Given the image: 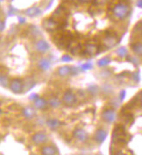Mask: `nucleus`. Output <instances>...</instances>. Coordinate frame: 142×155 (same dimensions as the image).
Listing matches in <instances>:
<instances>
[{"mask_svg": "<svg viewBox=\"0 0 142 155\" xmlns=\"http://www.w3.org/2000/svg\"><path fill=\"white\" fill-rule=\"evenodd\" d=\"M32 140L33 144H35L37 146L44 145L45 143H46L48 141V136L43 132H38L32 135Z\"/></svg>", "mask_w": 142, "mask_h": 155, "instance_id": "obj_6", "label": "nucleus"}, {"mask_svg": "<svg viewBox=\"0 0 142 155\" xmlns=\"http://www.w3.org/2000/svg\"><path fill=\"white\" fill-rule=\"evenodd\" d=\"M107 136H108V133L106 130L102 128H99L95 132L94 135H93V140L97 144L101 145L102 143H104V141L107 138Z\"/></svg>", "mask_w": 142, "mask_h": 155, "instance_id": "obj_9", "label": "nucleus"}, {"mask_svg": "<svg viewBox=\"0 0 142 155\" xmlns=\"http://www.w3.org/2000/svg\"><path fill=\"white\" fill-rule=\"evenodd\" d=\"M38 68L43 71V72H46L50 69L51 67V61L48 59H46V58H43L41 59L38 62Z\"/></svg>", "mask_w": 142, "mask_h": 155, "instance_id": "obj_16", "label": "nucleus"}, {"mask_svg": "<svg viewBox=\"0 0 142 155\" xmlns=\"http://www.w3.org/2000/svg\"><path fill=\"white\" fill-rule=\"evenodd\" d=\"M38 97V94L33 93V94H32V95L30 96V99H31V100H35V99H36Z\"/></svg>", "mask_w": 142, "mask_h": 155, "instance_id": "obj_33", "label": "nucleus"}, {"mask_svg": "<svg viewBox=\"0 0 142 155\" xmlns=\"http://www.w3.org/2000/svg\"><path fill=\"white\" fill-rule=\"evenodd\" d=\"M59 154V151L57 146L48 145V146H44L41 148V154L43 155H56Z\"/></svg>", "mask_w": 142, "mask_h": 155, "instance_id": "obj_11", "label": "nucleus"}, {"mask_svg": "<svg viewBox=\"0 0 142 155\" xmlns=\"http://www.w3.org/2000/svg\"><path fill=\"white\" fill-rule=\"evenodd\" d=\"M9 78L5 75H0V85H3L4 87H8L9 86Z\"/></svg>", "mask_w": 142, "mask_h": 155, "instance_id": "obj_26", "label": "nucleus"}, {"mask_svg": "<svg viewBox=\"0 0 142 155\" xmlns=\"http://www.w3.org/2000/svg\"><path fill=\"white\" fill-rule=\"evenodd\" d=\"M92 68H93V64L91 62H87L85 63V64H81V66H80V69H82L83 71L90 70V69H92Z\"/></svg>", "mask_w": 142, "mask_h": 155, "instance_id": "obj_27", "label": "nucleus"}, {"mask_svg": "<svg viewBox=\"0 0 142 155\" xmlns=\"http://www.w3.org/2000/svg\"><path fill=\"white\" fill-rule=\"evenodd\" d=\"M72 136L75 140L81 142V143L86 142L89 139V136H88L87 133L82 128H76L72 132Z\"/></svg>", "mask_w": 142, "mask_h": 155, "instance_id": "obj_5", "label": "nucleus"}, {"mask_svg": "<svg viewBox=\"0 0 142 155\" xmlns=\"http://www.w3.org/2000/svg\"><path fill=\"white\" fill-rule=\"evenodd\" d=\"M61 124L62 122L55 118H51L46 120V125L51 130H57L61 125Z\"/></svg>", "mask_w": 142, "mask_h": 155, "instance_id": "obj_13", "label": "nucleus"}, {"mask_svg": "<svg viewBox=\"0 0 142 155\" xmlns=\"http://www.w3.org/2000/svg\"><path fill=\"white\" fill-rule=\"evenodd\" d=\"M117 38L115 36H113L112 34H107L106 37L103 39L102 41V44L103 46L106 48H112V47H114L117 45Z\"/></svg>", "mask_w": 142, "mask_h": 155, "instance_id": "obj_10", "label": "nucleus"}, {"mask_svg": "<svg viewBox=\"0 0 142 155\" xmlns=\"http://www.w3.org/2000/svg\"><path fill=\"white\" fill-rule=\"evenodd\" d=\"M42 13V11L39 9V7L38 6H32L30 7L29 9H27L25 11V14L30 17H38Z\"/></svg>", "mask_w": 142, "mask_h": 155, "instance_id": "obj_14", "label": "nucleus"}, {"mask_svg": "<svg viewBox=\"0 0 142 155\" xmlns=\"http://www.w3.org/2000/svg\"><path fill=\"white\" fill-rule=\"evenodd\" d=\"M58 74L60 77H67L71 74V66L69 65H63L59 67L58 69Z\"/></svg>", "mask_w": 142, "mask_h": 155, "instance_id": "obj_17", "label": "nucleus"}, {"mask_svg": "<svg viewBox=\"0 0 142 155\" xmlns=\"http://www.w3.org/2000/svg\"><path fill=\"white\" fill-rule=\"evenodd\" d=\"M78 101V98L77 95L73 93V91L72 89H69L67 91H65L62 98V102L63 104L67 106V107H71L72 106H74Z\"/></svg>", "mask_w": 142, "mask_h": 155, "instance_id": "obj_2", "label": "nucleus"}, {"mask_svg": "<svg viewBox=\"0 0 142 155\" xmlns=\"http://www.w3.org/2000/svg\"><path fill=\"white\" fill-rule=\"evenodd\" d=\"M87 93H89L90 95H92V96H96L99 93V88L96 85H91L87 88Z\"/></svg>", "mask_w": 142, "mask_h": 155, "instance_id": "obj_21", "label": "nucleus"}, {"mask_svg": "<svg viewBox=\"0 0 142 155\" xmlns=\"http://www.w3.org/2000/svg\"><path fill=\"white\" fill-rule=\"evenodd\" d=\"M79 73V70L77 67H71V74L70 75H74L76 76Z\"/></svg>", "mask_w": 142, "mask_h": 155, "instance_id": "obj_30", "label": "nucleus"}, {"mask_svg": "<svg viewBox=\"0 0 142 155\" xmlns=\"http://www.w3.org/2000/svg\"><path fill=\"white\" fill-rule=\"evenodd\" d=\"M19 19H20V23H25V19L23 18V17H19Z\"/></svg>", "mask_w": 142, "mask_h": 155, "instance_id": "obj_36", "label": "nucleus"}, {"mask_svg": "<svg viewBox=\"0 0 142 155\" xmlns=\"http://www.w3.org/2000/svg\"><path fill=\"white\" fill-rule=\"evenodd\" d=\"M129 13H130V9L128 5L123 3L117 4L112 9V14L119 20L126 19L129 15Z\"/></svg>", "mask_w": 142, "mask_h": 155, "instance_id": "obj_1", "label": "nucleus"}, {"mask_svg": "<svg viewBox=\"0 0 142 155\" xmlns=\"http://www.w3.org/2000/svg\"><path fill=\"white\" fill-rule=\"evenodd\" d=\"M22 112H23V115L28 120L33 119L36 116V111L32 107H26V108L23 109Z\"/></svg>", "mask_w": 142, "mask_h": 155, "instance_id": "obj_19", "label": "nucleus"}, {"mask_svg": "<svg viewBox=\"0 0 142 155\" xmlns=\"http://www.w3.org/2000/svg\"><path fill=\"white\" fill-rule=\"evenodd\" d=\"M136 5L139 7V8H141L142 7V0H137L136 1Z\"/></svg>", "mask_w": 142, "mask_h": 155, "instance_id": "obj_34", "label": "nucleus"}, {"mask_svg": "<svg viewBox=\"0 0 142 155\" xmlns=\"http://www.w3.org/2000/svg\"><path fill=\"white\" fill-rule=\"evenodd\" d=\"M84 51L87 55L93 56V55H95L99 52V47L97 46L96 45H93V44H86Z\"/></svg>", "mask_w": 142, "mask_h": 155, "instance_id": "obj_15", "label": "nucleus"}, {"mask_svg": "<svg viewBox=\"0 0 142 155\" xmlns=\"http://www.w3.org/2000/svg\"><path fill=\"white\" fill-rule=\"evenodd\" d=\"M34 49L39 53H46L50 50V45L44 39H38L34 44Z\"/></svg>", "mask_w": 142, "mask_h": 155, "instance_id": "obj_8", "label": "nucleus"}, {"mask_svg": "<svg viewBox=\"0 0 142 155\" xmlns=\"http://www.w3.org/2000/svg\"><path fill=\"white\" fill-rule=\"evenodd\" d=\"M72 60V58L70 55H67V54L63 55V57L61 58V61L62 62H71Z\"/></svg>", "mask_w": 142, "mask_h": 155, "instance_id": "obj_29", "label": "nucleus"}, {"mask_svg": "<svg viewBox=\"0 0 142 155\" xmlns=\"http://www.w3.org/2000/svg\"><path fill=\"white\" fill-rule=\"evenodd\" d=\"M81 47H82L81 45H79L78 46L74 47V48L72 50V53L74 54V55H78V54H79V53H81V51H82Z\"/></svg>", "mask_w": 142, "mask_h": 155, "instance_id": "obj_28", "label": "nucleus"}, {"mask_svg": "<svg viewBox=\"0 0 142 155\" xmlns=\"http://www.w3.org/2000/svg\"><path fill=\"white\" fill-rule=\"evenodd\" d=\"M9 87L12 93H16V94L22 93L23 90H24L23 80L21 78H17L12 79L9 83Z\"/></svg>", "mask_w": 142, "mask_h": 155, "instance_id": "obj_3", "label": "nucleus"}, {"mask_svg": "<svg viewBox=\"0 0 142 155\" xmlns=\"http://www.w3.org/2000/svg\"><path fill=\"white\" fill-rule=\"evenodd\" d=\"M48 103H49V105H50L51 107H53V108H58V107H59L60 105H61L60 100H59L58 98H55V97L50 99V100H49Z\"/></svg>", "mask_w": 142, "mask_h": 155, "instance_id": "obj_23", "label": "nucleus"}, {"mask_svg": "<svg viewBox=\"0 0 142 155\" xmlns=\"http://www.w3.org/2000/svg\"><path fill=\"white\" fill-rule=\"evenodd\" d=\"M116 112L113 109H105L102 112H101V118L102 120L108 123V124H112L116 120Z\"/></svg>", "mask_w": 142, "mask_h": 155, "instance_id": "obj_4", "label": "nucleus"}, {"mask_svg": "<svg viewBox=\"0 0 142 155\" xmlns=\"http://www.w3.org/2000/svg\"><path fill=\"white\" fill-rule=\"evenodd\" d=\"M30 35L32 38H37L38 35H40V31L38 29L37 26H35V25L30 26Z\"/></svg>", "mask_w": 142, "mask_h": 155, "instance_id": "obj_25", "label": "nucleus"}, {"mask_svg": "<svg viewBox=\"0 0 142 155\" xmlns=\"http://www.w3.org/2000/svg\"><path fill=\"white\" fill-rule=\"evenodd\" d=\"M4 29V23L0 20V31H2Z\"/></svg>", "mask_w": 142, "mask_h": 155, "instance_id": "obj_35", "label": "nucleus"}, {"mask_svg": "<svg viewBox=\"0 0 142 155\" xmlns=\"http://www.w3.org/2000/svg\"><path fill=\"white\" fill-rule=\"evenodd\" d=\"M133 79H134L135 82H138L140 80V76H139V73L137 72H134V74H133Z\"/></svg>", "mask_w": 142, "mask_h": 155, "instance_id": "obj_32", "label": "nucleus"}, {"mask_svg": "<svg viewBox=\"0 0 142 155\" xmlns=\"http://www.w3.org/2000/svg\"><path fill=\"white\" fill-rule=\"evenodd\" d=\"M43 27L48 31H56L59 27V23L57 20L50 17V18L45 19L43 21Z\"/></svg>", "mask_w": 142, "mask_h": 155, "instance_id": "obj_7", "label": "nucleus"}, {"mask_svg": "<svg viewBox=\"0 0 142 155\" xmlns=\"http://www.w3.org/2000/svg\"><path fill=\"white\" fill-rule=\"evenodd\" d=\"M132 51L137 55V56H141L142 54V46L141 42H136L131 46Z\"/></svg>", "mask_w": 142, "mask_h": 155, "instance_id": "obj_20", "label": "nucleus"}, {"mask_svg": "<svg viewBox=\"0 0 142 155\" xmlns=\"http://www.w3.org/2000/svg\"><path fill=\"white\" fill-rule=\"evenodd\" d=\"M23 84H24V90L25 92L31 90L32 88H33L35 86V85H36L35 84V81L31 77L26 78V79L25 80V82L23 81Z\"/></svg>", "mask_w": 142, "mask_h": 155, "instance_id": "obj_18", "label": "nucleus"}, {"mask_svg": "<svg viewBox=\"0 0 142 155\" xmlns=\"http://www.w3.org/2000/svg\"><path fill=\"white\" fill-rule=\"evenodd\" d=\"M117 55L118 57L121 58V59H126V57L128 56V50L126 49V47H120L117 50Z\"/></svg>", "mask_w": 142, "mask_h": 155, "instance_id": "obj_22", "label": "nucleus"}, {"mask_svg": "<svg viewBox=\"0 0 142 155\" xmlns=\"http://www.w3.org/2000/svg\"><path fill=\"white\" fill-rule=\"evenodd\" d=\"M126 90H122V91L120 93V101H123V100H124V99H125V97H126Z\"/></svg>", "mask_w": 142, "mask_h": 155, "instance_id": "obj_31", "label": "nucleus"}, {"mask_svg": "<svg viewBox=\"0 0 142 155\" xmlns=\"http://www.w3.org/2000/svg\"><path fill=\"white\" fill-rule=\"evenodd\" d=\"M33 106L37 110H45V109L47 108L48 101L42 97H38L34 100Z\"/></svg>", "mask_w": 142, "mask_h": 155, "instance_id": "obj_12", "label": "nucleus"}, {"mask_svg": "<svg viewBox=\"0 0 142 155\" xmlns=\"http://www.w3.org/2000/svg\"><path fill=\"white\" fill-rule=\"evenodd\" d=\"M111 63V59L109 57H104V58H102V59H100L99 61H98V65L99 66V67H106V66H107L109 64Z\"/></svg>", "mask_w": 142, "mask_h": 155, "instance_id": "obj_24", "label": "nucleus"}, {"mask_svg": "<svg viewBox=\"0 0 142 155\" xmlns=\"http://www.w3.org/2000/svg\"><path fill=\"white\" fill-rule=\"evenodd\" d=\"M1 114H2V110L0 109V115H1Z\"/></svg>", "mask_w": 142, "mask_h": 155, "instance_id": "obj_37", "label": "nucleus"}]
</instances>
